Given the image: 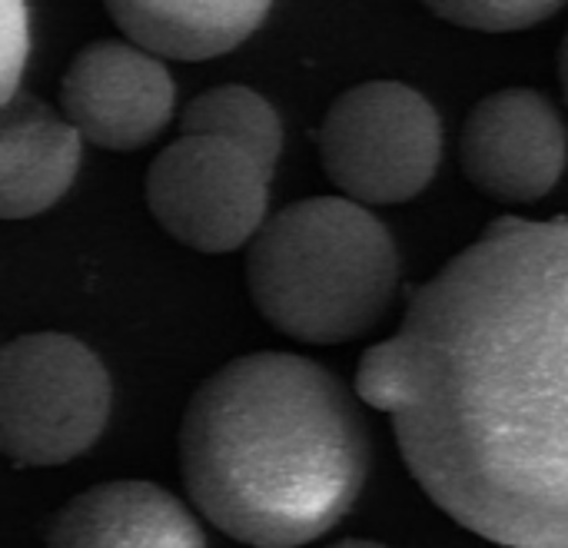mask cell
<instances>
[{"label":"cell","mask_w":568,"mask_h":548,"mask_svg":"<svg viewBox=\"0 0 568 548\" xmlns=\"http://www.w3.org/2000/svg\"><path fill=\"white\" fill-rule=\"evenodd\" d=\"M356 396L453 522L568 548V220H496L363 353Z\"/></svg>","instance_id":"1"},{"label":"cell","mask_w":568,"mask_h":548,"mask_svg":"<svg viewBox=\"0 0 568 548\" xmlns=\"http://www.w3.org/2000/svg\"><path fill=\"white\" fill-rule=\"evenodd\" d=\"M366 469L369 439L356 399L306 356H240L183 413L186 496L243 546L300 548L320 539L353 509Z\"/></svg>","instance_id":"2"},{"label":"cell","mask_w":568,"mask_h":548,"mask_svg":"<svg viewBox=\"0 0 568 548\" xmlns=\"http://www.w3.org/2000/svg\"><path fill=\"white\" fill-rule=\"evenodd\" d=\"M399 256L389 230L349 196L283 206L256 233L246 286L270 326L310 346L369 333L389 309Z\"/></svg>","instance_id":"3"},{"label":"cell","mask_w":568,"mask_h":548,"mask_svg":"<svg viewBox=\"0 0 568 548\" xmlns=\"http://www.w3.org/2000/svg\"><path fill=\"white\" fill-rule=\"evenodd\" d=\"M110 419V373L67 333H27L0 353V443L20 466L83 456Z\"/></svg>","instance_id":"4"},{"label":"cell","mask_w":568,"mask_h":548,"mask_svg":"<svg viewBox=\"0 0 568 548\" xmlns=\"http://www.w3.org/2000/svg\"><path fill=\"white\" fill-rule=\"evenodd\" d=\"M443 156L436 106L399 80H366L333 100L320 126V160L333 186L363 206L419 196Z\"/></svg>","instance_id":"5"},{"label":"cell","mask_w":568,"mask_h":548,"mask_svg":"<svg viewBox=\"0 0 568 548\" xmlns=\"http://www.w3.org/2000/svg\"><path fill=\"white\" fill-rule=\"evenodd\" d=\"M273 170L236 143L183 133L146 170V206L183 246L230 253L266 226Z\"/></svg>","instance_id":"6"},{"label":"cell","mask_w":568,"mask_h":548,"mask_svg":"<svg viewBox=\"0 0 568 548\" xmlns=\"http://www.w3.org/2000/svg\"><path fill=\"white\" fill-rule=\"evenodd\" d=\"M463 173L499 203H536L562 180L568 130L552 100L529 87L483 97L459 133Z\"/></svg>","instance_id":"7"},{"label":"cell","mask_w":568,"mask_h":548,"mask_svg":"<svg viewBox=\"0 0 568 548\" xmlns=\"http://www.w3.org/2000/svg\"><path fill=\"white\" fill-rule=\"evenodd\" d=\"M173 77L156 53L130 40H93L60 80L63 116L103 150H140L173 116Z\"/></svg>","instance_id":"8"},{"label":"cell","mask_w":568,"mask_h":548,"mask_svg":"<svg viewBox=\"0 0 568 548\" xmlns=\"http://www.w3.org/2000/svg\"><path fill=\"white\" fill-rule=\"evenodd\" d=\"M43 548H206L190 509L143 479H116L73 496Z\"/></svg>","instance_id":"9"},{"label":"cell","mask_w":568,"mask_h":548,"mask_svg":"<svg viewBox=\"0 0 568 548\" xmlns=\"http://www.w3.org/2000/svg\"><path fill=\"white\" fill-rule=\"evenodd\" d=\"M80 133L33 97L3 103L0 123V213L27 220L50 210L80 170Z\"/></svg>","instance_id":"10"},{"label":"cell","mask_w":568,"mask_h":548,"mask_svg":"<svg viewBox=\"0 0 568 548\" xmlns=\"http://www.w3.org/2000/svg\"><path fill=\"white\" fill-rule=\"evenodd\" d=\"M130 43L170 60H210L240 47L273 0H103Z\"/></svg>","instance_id":"11"},{"label":"cell","mask_w":568,"mask_h":548,"mask_svg":"<svg viewBox=\"0 0 568 548\" xmlns=\"http://www.w3.org/2000/svg\"><path fill=\"white\" fill-rule=\"evenodd\" d=\"M180 126L183 133L236 143L256 160H263L270 170L276 166L280 150H283L280 113L273 110L266 97L240 83H223L193 97L180 116Z\"/></svg>","instance_id":"12"},{"label":"cell","mask_w":568,"mask_h":548,"mask_svg":"<svg viewBox=\"0 0 568 548\" xmlns=\"http://www.w3.org/2000/svg\"><path fill=\"white\" fill-rule=\"evenodd\" d=\"M436 17L483 33H513L549 20L566 0H423Z\"/></svg>","instance_id":"13"},{"label":"cell","mask_w":568,"mask_h":548,"mask_svg":"<svg viewBox=\"0 0 568 548\" xmlns=\"http://www.w3.org/2000/svg\"><path fill=\"white\" fill-rule=\"evenodd\" d=\"M30 53V13L27 0L0 3V100L10 103L20 90V73Z\"/></svg>","instance_id":"14"},{"label":"cell","mask_w":568,"mask_h":548,"mask_svg":"<svg viewBox=\"0 0 568 548\" xmlns=\"http://www.w3.org/2000/svg\"><path fill=\"white\" fill-rule=\"evenodd\" d=\"M559 80H562V93H566L568 103V30L562 37V47H559Z\"/></svg>","instance_id":"15"},{"label":"cell","mask_w":568,"mask_h":548,"mask_svg":"<svg viewBox=\"0 0 568 548\" xmlns=\"http://www.w3.org/2000/svg\"><path fill=\"white\" fill-rule=\"evenodd\" d=\"M329 548H389V546H379V542H366V539H346V542H336V546Z\"/></svg>","instance_id":"16"}]
</instances>
